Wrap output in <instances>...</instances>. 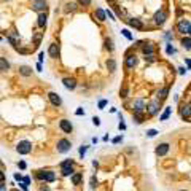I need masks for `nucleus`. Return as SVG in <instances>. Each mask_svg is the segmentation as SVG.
<instances>
[{
    "instance_id": "28",
    "label": "nucleus",
    "mask_w": 191,
    "mask_h": 191,
    "mask_svg": "<svg viewBox=\"0 0 191 191\" xmlns=\"http://www.w3.org/2000/svg\"><path fill=\"white\" fill-rule=\"evenodd\" d=\"M169 115H170V107H167V108H166V112L161 115V121H166V119L169 118Z\"/></svg>"
},
{
    "instance_id": "29",
    "label": "nucleus",
    "mask_w": 191,
    "mask_h": 191,
    "mask_svg": "<svg viewBox=\"0 0 191 191\" xmlns=\"http://www.w3.org/2000/svg\"><path fill=\"white\" fill-rule=\"evenodd\" d=\"M159 100H162V99H166V97H167V88H162L161 89V91H159Z\"/></svg>"
},
{
    "instance_id": "12",
    "label": "nucleus",
    "mask_w": 191,
    "mask_h": 191,
    "mask_svg": "<svg viewBox=\"0 0 191 191\" xmlns=\"http://www.w3.org/2000/svg\"><path fill=\"white\" fill-rule=\"evenodd\" d=\"M62 83H64V86L67 89H75V86H77L75 78H64V80H62Z\"/></svg>"
},
{
    "instance_id": "8",
    "label": "nucleus",
    "mask_w": 191,
    "mask_h": 191,
    "mask_svg": "<svg viewBox=\"0 0 191 191\" xmlns=\"http://www.w3.org/2000/svg\"><path fill=\"white\" fill-rule=\"evenodd\" d=\"M32 8L35 11H41V10H46V2L45 0H35L32 3Z\"/></svg>"
},
{
    "instance_id": "5",
    "label": "nucleus",
    "mask_w": 191,
    "mask_h": 191,
    "mask_svg": "<svg viewBox=\"0 0 191 191\" xmlns=\"http://www.w3.org/2000/svg\"><path fill=\"white\" fill-rule=\"evenodd\" d=\"M166 18H167L166 11H162V10H161V11H158V13L155 14V22L161 26V24H164V22H166Z\"/></svg>"
},
{
    "instance_id": "11",
    "label": "nucleus",
    "mask_w": 191,
    "mask_h": 191,
    "mask_svg": "<svg viewBox=\"0 0 191 191\" xmlns=\"http://www.w3.org/2000/svg\"><path fill=\"white\" fill-rule=\"evenodd\" d=\"M48 97H49V100H51V104H53V105H57V107H59V105L62 104L61 97L57 96L56 92H49V94H48Z\"/></svg>"
},
{
    "instance_id": "50",
    "label": "nucleus",
    "mask_w": 191,
    "mask_h": 191,
    "mask_svg": "<svg viewBox=\"0 0 191 191\" xmlns=\"http://www.w3.org/2000/svg\"><path fill=\"white\" fill-rule=\"evenodd\" d=\"M182 191H186V190H182Z\"/></svg>"
},
{
    "instance_id": "17",
    "label": "nucleus",
    "mask_w": 191,
    "mask_h": 191,
    "mask_svg": "<svg viewBox=\"0 0 191 191\" xmlns=\"http://www.w3.org/2000/svg\"><path fill=\"white\" fill-rule=\"evenodd\" d=\"M81 178H83V175H81V174H78V172L73 174V175H72V183H73V185H80Z\"/></svg>"
},
{
    "instance_id": "47",
    "label": "nucleus",
    "mask_w": 191,
    "mask_h": 191,
    "mask_svg": "<svg viewBox=\"0 0 191 191\" xmlns=\"http://www.w3.org/2000/svg\"><path fill=\"white\" fill-rule=\"evenodd\" d=\"M186 62H188V65H190V67H191V61H186Z\"/></svg>"
},
{
    "instance_id": "31",
    "label": "nucleus",
    "mask_w": 191,
    "mask_h": 191,
    "mask_svg": "<svg viewBox=\"0 0 191 191\" xmlns=\"http://www.w3.org/2000/svg\"><path fill=\"white\" fill-rule=\"evenodd\" d=\"M65 10H67V11H70V10H77V3L75 2H70V3H67V8H65Z\"/></svg>"
},
{
    "instance_id": "33",
    "label": "nucleus",
    "mask_w": 191,
    "mask_h": 191,
    "mask_svg": "<svg viewBox=\"0 0 191 191\" xmlns=\"http://www.w3.org/2000/svg\"><path fill=\"white\" fill-rule=\"evenodd\" d=\"M86 150H88V148L84 147V145H83V147H80V156H81V158L84 156V153H86Z\"/></svg>"
},
{
    "instance_id": "25",
    "label": "nucleus",
    "mask_w": 191,
    "mask_h": 191,
    "mask_svg": "<svg viewBox=\"0 0 191 191\" xmlns=\"http://www.w3.org/2000/svg\"><path fill=\"white\" fill-rule=\"evenodd\" d=\"M0 67H2V70H3V72H5V70L10 67V65H8V62L5 61V57H0Z\"/></svg>"
},
{
    "instance_id": "4",
    "label": "nucleus",
    "mask_w": 191,
    "mask_h": 191,
    "mask_svg": "<svg viewBox=\"0 0 191 191\" xmlns=\"http://www.w3.org/2000/svg\"><path fill=\"white\" fill-rule=\"evenodd\" d=\"M59 126H61V129L64 131V132H67V134H70V132L73 131V126H72V123H70L69 119H61Z\"/></svg>"
},
{
    "instance_id": "37",
    "label": "nucleus",
    "mask_w": 191,
    "mask_h": 191,
    "mask_svg": "<svg viewBox=\"0 0 191 191\" xmlns=\"http://www.w3.org/2000/svg\"><path fill=\"white\" fill-rule=\"evenodd\" d=\"M172 53H175V49L169 45V46H167V54H172Z\"/></svg>"
},
{
    "instance_id": "46",
    "label": "nucleus",
    "mask_w": 191,
    "mask_h": 191,
    "mask_svg": "<svg viewBox=\"0 0 191 191\" xmlns=\"http://www.w3.org/2000/svg\"><path fill=\"white\" fill-rule=\"evenodd\" d=\"M178 72H180V73H182V75H183V73H185V72H186V69H183V67H180V69H178Z\"/></svg>"
},
{
    "instance_id": "7",
    "label": "nucleus",
    "mask_w": 191,
    "mask_h": 191,
    "mask_svg": "<svg viewBox=\"0 0 191 191\" xmlns=\"http://www.w3.org/2000/svg\"><path fill=\"white\" fill-rule=\"evenodd\" d=\"M169 151V143H159L156 148V155L158 156H164V155Z\"/></svg>"
},
{
    "instance_id": "13",
    "label": "nucleus",
    "mask_w": 191,
    "mask_h": 191,
    "mask_svg": "<svg viewBox=\"0 0 191 191\" xmlns=\"http://www.w3.org/2000/svg\"><path fill=\"white\" fill-rule=\"evenodd\" d=\"M135 64H137V57H135V56H127V57H126V65H127L129 69L135 67Z\"/></svg>"
},
{
    "instance_id": "41",
    "label": "nucleus",
    "mask_w": 191,
    "mask_h": 191,
    "mask_svg": "<svg viewBox=\"0 0 191 191\" xmlns=\"http://www.w3.org/2000/svg\"><path fill=\"white\" fill-rule=\"evenodd\" d=\"M121 94H123V97H126V94H127V89H126V88L121 89Z\"/></svg>"
},
{
    "instance_id": "34",
    "label": "nucleus",
    "mask_w": 191,
    "mask_h": 191,
    "mask_svg": "<svg viewBox=\"0 0 191 191\" xmlns=\"http://www.w3.org/2000/svg\"><path fill=\"white\" fill-rule=\"evenodd\" d=\"M96 186H97V178L92 177L91 178V188H96Z\"/></svg>"
},
{
    "instance_id": "35",
    "label": "nucleus",
    "mask_w": 191,
    "mask_h": 191,
    "mask_svg": "<svg viewBox=\"0 0 191 191\" xmlns=\"http://www.w3.org/2000/svg\"><path fill=\"white\" fill-rule=\"evenodd\" d=\"M121 32H123V35H124V37H126V38H129V40H131V34H129V30H126V29H124V30H121Z\"/></svg>"
},
{
    "instance_id": "45",
    "label": "nucleus",
    "mask_w": 191,
    "mask_h": 191,
    "mask_svg": "<svg viewBox=\"0 0 191 191\" xmlns=\"http://www.w3.org/2000/svg\"><path fill=\"white\" fill-rule=\"evenodd\" d=\"M19 167H21V169H26V162L21 161V162H19Z\"/></svg>"
},
{
    "instance_id": "36",
    "label": "nucleus",
    "mask_w": 191,
    "mask_h": 191,
    "mask_svg": "<svg viewBox=\"0 0 191 191\" xmlns=\"http://www.w3.org/2000/svg\"><path fill=\"white\" fill-rule=\"evenodd\" d=\"M92 123H94V126H99V124H100V119L97 118V116H94V118H92Z\"/></svg>"
},
{
    "instance_id": "49",
    "label": "nucleus",
    "mask_w": 191,
    "mask_h": 191,
    "mask_svg": "<svg viewBox=\"0 0 191 191\" xmlns=\"http://www.w3.org/2000/svg\"><path fill=\"white\" fill-rule=\"evenodd\" d=\"M190 34H191V27H190Z\"/></svg>"
},
{
    "instance_id": "40",
    "label": "nucleus",
    "mask_w": 191,
    "mask_h": 191,
    "mask_svg": "<svg viewBox=\"0 0 191 191\" xmlns=\"http://www.w3.org/2000/svg\"><path fill=\"white\" fill-rule=\"evenodd\" d=\"M22 180H24V183H26L27 186H29V183H30V178H29V177H24V178H22Z\"/></svg>"
},
{
    "instance_id": "42",
    "label": "nucleus",
    "mask_w": 191,
    "mask_h": 191,
    "mask_svg": "<svg viewBox=\"0 0 191 191\" xmlns=\"http://www.w3.org/2000/svg\"><path fill=\"white\" fill-rule=\"evenodd\" d=\"M81 3H83V5H89V3H91V0H80Z\"/></svg>"
},
{
    "instance_id": "39",
    "label": "nucleus",
    "mask_w": 191,
    "mask_h": 191,
    "mask_svg": "<svg viewBox=\"0 0 191 191\" xmlns=\"http://www.w3.org/2000/svg\"><path fill=\"white\" fill-rule=\"evenodd\" d=\"M105 105H107V100H100V102H99V108H104Z\"/></svg>"
},
{
    "instance_id": "43",
    "label": "nucleus",
    "mask_w": 191,
    "mask_h": 191,
    "mask_svg": "<svg viewBox=\"0 0 191 191\" xmlns=\"http://www.w3.org/2000/svg\"><path fill=\"white\" fill-rule=\"evenodd\" d=\"M75 113H77V115H84V110H81V108H78V110H77Z\"/></svg>"
},
{
    "instance_id": "2",
    "label": "nucleus",
    "mask_w": 191,
    "mask_h": 191,
    "mask_svg": "<svg viewBox=\"0 0 191 191\" xmlns=\"http://www.w3.org/2000/svg\"><path fill=\"white\" fill-rule=\"evenodd\" d=\"M70 147H72V143H70L67 139H61L59 142H57V151H59V153H67L70 150Z\"/></svg>"
},
{
    "instance_id": "16",
    "label": "nucleus",
    "mask_w": 191,
    "mask_h": 191,
    "mask_svg": "<svg viewBox=\"0 0 191 191\" xmlns=\"http://www.w3.org/2000/svg\"><path fill=\"white\" fill-rule=\"evenodd\" d=\"M56 180V175H54V172H51V170H46L45 172V182H54Z\"/></svg>"
},
{
    "instance_id": "19",
    "label": "nucleus",
    "mask_w": 191,
    "mask_h": 191,
    "mask_svg": "<svg viewBox=\"0 0 191 191\" xmlns=\"http://www.w3.org/2000/svg\"><path fill=\"white\" fill-rule=\"evenodd\" d=\"M182 45H183V48H185V49H190V51H191V38H183V40H182Z\"/></svg>"
},
{
    "instance_id": "15",
    "label": "nucleus",
    "mask_w": 191,
    "mask_h": 191,
    "mask_svg": "<svg viewBox=\"0 0 191 191\" xmlns=\"http://www.w3.org/2000/svg\"><path fill=\"white\" fill-rule=\"evenodd\" d=\"M129 24L134 27V29H139V30H142L143 29V24L139 21V19H129Z\"/></svg>"
},
{
    "instance_id": "9",
    "label": "nucleus",
    "mask_w": 191,
    "mask_h": 191,
    "mask_svg": "<svg viewBox=\"0 0 191 191\" xmlns=\"http://www.w3.org/2000/svg\"><path fill=\"white\" fill-rule=\"evenodd\" d=\"M132 107H134V113H142V110L145 108V102H143L142 99H137Z\"/></svg>"
},
{
    "instance_id": "23",
    "label": "nucleus",
    "mask_w": 191,
    "mask_h": 191,
    "mask_svg": "<svg viewBox=\"0 0 191 191\" xmlns=\"http://www.w3.org/2000/svg\"><path fill=\"white\" fill-rule=\"evenodd\" d=\"M134 121L137 124L143 123V115H142V113H134Z\"/></svg>"
},
{
    "instance_id": "21",
    "label": "nucleus",
    "mask_w": 191,
    "mask_h": 191,
    "mask_svg": "<svg viewBox=\"0 0 191 191\" xmlns=\"http://www.w3.org/2000/svg\"><path fill=\"white\" fill-rule=\"evenodd\" d=\"M19 72L22 73V75H30V73H32V70H30V67H27V65H22L21 69H19Z\"/></svg>"
},
{
    "instance_id": "27",
    "label": "nucleus",
    "mask_w": 191,
    "mask_h": 191,
    "mask_svg": "<svg viewBox=\"0 0 191 191\" xmlns=\"http://www.w3.org/2000/svg\"><path fill=\"white\" fill-rule=\"evenodd\" d=\"M62 175H64V177H67V175H73V169H72V167H64V169H62Z\"/></svg>"
},
{
    "instance_id": "26",
    "label": "nucleus",
    "mask_w": 191,
    "mask_h": 191,
    "mask_svg": "<svg viewBox=\"0 0 191 191\" xmlns=\"http://www.w3.org/2000/svg\"><path fill=\"white\" fill-rule=\"evenodd\" d=\"M143 53H145V56L153 54V46H151V45H145V46H143Z\"/></svg>"
},
{
    "instance_id": "10",
    "label": "nucleus",
    "mask_w": 191,
    "mask_h": 191,
    "mask_svg": "<svg viewBox=\"0 0 191 191\" xmlns=\"http://www.w3.org/2000/svg\"><path fill=\"white\" fill-rule=\"evenodd\" d=\"M48 53H49V56H51V57H54V59H57V57H59V46H57L56 43L49 45Z\"/></svg>"
},
{
    "instance_id": "48",
    "label": "nucleus",
    "mask_w": 191,
    "mask_h": 191,
    "mask_svg": "<svg viewBox=\"0 0 191 191\" xmlns=\"http://www.w3.org/2000/svg\"><path fill=\"white\" fill-rule=\"evenodd\" d=\"M107 2H115V0H107Z\"/></svg>"
},
{
    "instance_id": "1",
    "label": "nucleus",
    "mask_w": 191,
    "mask_h": 191,
    "mask_svg": "<svg viewBox=\"0 0 191 191\" xmlns=\"http://www.w3.org/2000/svg\"><path fill=\"white\" fill-rule=\"evenodd\" d=\"M16 150H18L19 155H27V153H30V150H32V143L27 142V140H22V142L18 143Z\"/></svg>"
},
{
    "instance_id": "44",
    "label": "nucleus",
    "mask_w": 191,
    "mask_h": 191,
    "mask_svg": "<svg viewBox=\"0 0 191 191\" xmlns=\"http://www.w3.org/2000/svg\"><path fill=\"white\" fill-rule=\"evenodd\" d=\"M43 56H45V54H43V53H40V56H38V62L43 61Z\"/></svg>"
},
{
    "instance_id": "22",
    "label": "nucleus",
    "mask_w": 191,
    "mask_h": 191,
    "mask_svg": "<svg viewBox=\"0 0 191 191\" xmlns=\"http://www.w3.org/2000/svg\"><path fill=\"white\" fill-rule=\"evenodd\" d=\"M96 14H97V18H99V21H105V13H104L102 8H97L96 10Z\"/></svg>"
},
{
    "instance_id": "30",
    "label": "nucleus",
    "mask_w": 191,
    "mask_h": 191,
    "mask_svg": "<svg viewBox=\"0 0 191 191\" xmlns=\"http://www.w3.org/2000/svg\"><path fill=\"white\" fill-rule=\"evenodd\" d=\"M105 46H107L108 51H113V41L110 40V38H107V40H105Z\"/></svg>"
},
{
    "instance_id": "14",
    "label": "nucleus",
    "mask_w": 191,
    "mask_h": 191,
    "mask_svg": "<svg viewBox=\"0 0 191 191\" xmlns=\"http://www.w3.org/2000/svg\"><path fill=\"white\" fill-rule=\"evenodd\" d=\"M180 115H182V118H188V116L191 115V104H188V105H185V107L182 108Z\"/></svg>"
},
{
    "instance_id": "24",
    "label": "nucleus",
    "mask_w": 191,
    "mask_h": 191,
    "mask_svg": "<svg viewBox=\"0 0 191 191\" xmlns=\"http://www.w3.org/2000/svg\"><path fill=\"white\" fill-rule=\"evenodd\" d=\"M73 166V159H65V161L61 162V167L64 169V167H72Z\"/></svg>"
},
{
    "instance_id": "38",
    "label": "nucleus",
    "mask_w": 191,
    "mask_h": 191,
    "mask_svg": "<svg viewBox=\"0 0 191 191\" xmlns=\"http://www.w3.org/2000/svg\"><path fill=\"white\" fill-rule=\"evenodd\" d=\"M147 61H155V54H148V56H145Z\"/></svg>"
},
{
    "instance_id": "32",
    "label": "nucleus",
    "mask_w": 191,
    "mask_h": 191,
    "mask_svg": "<svg viewBox=\"0 0 191 191\" xmlns=\"http://www.w3.org/2000/svg\"><path fill=\"white\" fill-rule=\"evenodd\" d=\"M156 134H158V131H156V129H150V131H147V135H148V137H155Z\"/></svg>"
},
{
    "instance_id": "18",
    "label": "nucleus",
    "mask_w": 191,
    "mask_h": 191,
    "mask_svg": "<svg viewBox=\"0 0 191 191\" xmlns=\"http://www.w3.org/2000/svg\"><path fill=\"white\" fill-rule=\"evenodd\" d=\"M107 69L110 70V72H115V70H116V62H115V59H108V61H107Z\"/></svg>"
},
{
    "instance_id": "3",
    "label": "nucleus",
    "mask_w": 191,
    "mask_h": 191,
    "mask_svg": "<svg viewBox=\"0 0 191 191\" xmlns=\"http://www.w3.org/2000/svg\"><path fill=\"white\" fill-rule=\"evenodd\" d=\"M190 27H191V22H188L186 19H182V21L178 22L177 29H178V32H182V34H190Z\"/></svg>"
},
{
    "instance_id": "6",
    "label": "nucleus",
    "mask_w": 191,
    "mask_h": 191,
    "mask_svg": "<svg viewBox=\"0 0 191 191\" xmlns=\"http://www.w3.org/2000/svg\"><path fill=\"white\" fill-rule=\"evenodd\" d=\"M159 110V102L158 100H153V102H150V105H148V115H156Z\"/></svg>"
},
{
    "instance_id": "20",
    "label": "nucleus",
    "mask_w": 191,
    "mask_h": 191,
    "mask_svg": "<svg viewBox=\"0 0 191 191\" xmlns=\"http://www.w3.org/2000/svg\"><path fill=\"white\" fill-rule=\"evenodd\" d=\"M46 24V14L45 13H40V16H38V26L43 27Z\"/></svg>"
}]
</instances>
